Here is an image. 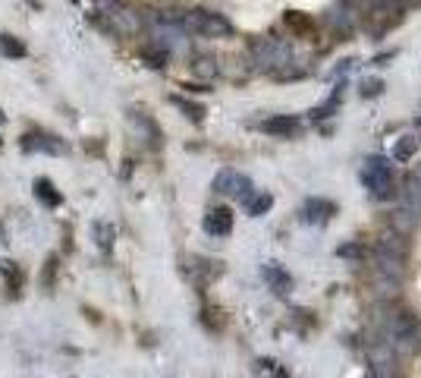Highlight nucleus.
<instances>
[{"instance_id": "8", "label": "nucleus", "mask_w": 421, "mask_h": 378, "mask_svg": "<svg viewBox=\"0 0 421 378\" xmlns=\"http://www.w3.org/2000/svg\"><path fill=\"white\" fill-rule=\"evenodd\" d=\"M403 205L412 218H421V177H409L403 186Z\"/></svg>"}, {"instance_id": "18", "label": "nucleus", "mask_w": 421, "mask_h": 378, "mask_svg": "<svg viewBox=\"0 0 421 378\" xmlns=\"http://www.w3.org/2000/svg\"><path fill=\"white\" fill-rule=\"evenodd\" d=\"M192 73H195L199 79H210V76H217V63H214L210 57H199V60L192 63Z\"/></svg>"}, {"instance_id": "11", "label": "nucleus", "mask_w": 421, "mask_h": 378, "mask_svg": "<svg viewBox=\"0 0 421 378\" xmlns=\"http://www.w3.org/2000/svg\"><path fill=\"white\" fill-rule=\"evenodd\" d=\"M35 195H38V202L47 208H57L60 205V189H54L51 180H35Z\"/></svg>"}, {"instance_id": "19", "label": "nucleus", "mask_w": 421, "mask_h": 378, "mask_svg": "<svg viewBox=\"0 0 421 378\" xmlns=\"http://www.w3.org/2000/svg\"><path fill=\"white\" fill-rule=\"evenodd\" d=\"M380 92H384V83H380V79H365V83H362L365 98H368V94H380Z\"/></svg>"}, {"instance_id": "23", "label": "nucleus", "mask_w": 421, "mask_h": 378, "mask_svg": "<svg viewBox=\"0 0 421 378\" xmlns=\"http://www.w3.org/2000/svg\"><path fill=\"white\" fill-rule=\"evenodd\" d=\"M25 4H29V6H35V10H38V6H42V0H25Z\"/></svg>"}, {"instance_id": "7", "label": "nucleus", "mask_w": 421, "mask_h": 378, "mask_svg": "<svg viewBox=\"0 0 421 378\" xmlns=\"http://www.w3.org/2000/svg\"><path fill=\"white\" fill-rule=\"evenodd\" d=\"M205 231L210 236H227L233 231V212L230 208H210L205 218Z\"/></svg>"}, {"instance_id": "17", "label": "nucleus", "mask_w": 421, "mask_h": 378, "mask_svg": "<svg viewBox=\"0 0 421 378\" xmlns=\"http://www.w3.org/2000/svg\"><path fill=\"white\" fill-rule=\"evenodd\" d=\"M0 274L6 278V284H10L13 290H19L23 287V272H19V265L16 262H0Z\"/></svg>"}, {"instance_id": "5", "label": "nucleus", "mask_w": 421, "mask_h": 378, "mask_svg": "<svg viewBox=\"0 0 421 378\" xmlns=\"http://www.w3.org/2000/svg\"><path fill=\"white\" fill-rule=\"evenodd\" d=\"M23 148L25 152H44V154H63L66 142H60L51 133H25L23 136Z\"/></svg>"}, {"instance_id": "24", "label": "nucleus", "mask_w": 421, "mask_h": 378, "mask_svg": "<svg viewBox=\"0 0 421 378\" xmlns=\"http://www.w3.org/2000/svg\"><path fill=\"white\" fill-rule=\"evenodd\" d=\"M4 120H6V117H4V111H0V123H4Z\"/></svg>"}, {"instance_id": "20", "label": "nucleus", "mask_w": 421, "mask_h": 378, "mask_svg": "<svg viewBox=\"0 0 421 378\" xmlns=\"http://www.w3.org/2000/svg\"><path fill=\"white\" fill-rule=\"evenodd\" d=\"M173 101L182 107V111H189V117H192V120H201V114H205L199 104H189V101H182V98H173Z\"/></svg>"}, {"instance_id": "1", "label": "nucleus", "mask_w": 421, "mask_h": 378, "mask_svg": "<svg viewBox=\"0 0 421 378\" xmlns=\"http://www.w3.org/2000/svg\"><path fill=\"white\" fill-rule=\"evenodd\" d=\"M180 25L192 35H201V38H227L233 35V23H230L223 13H214V10H189L186 16H180Z\"/></svg>"}, {"instance_id": "13", "label": "nucleus", "mask_w": 421, "mask_h": 378, "mask_svg": "<svg viewBox=\"0 0 421 378\" xmlns=\"http://www.w3.org/2000/svg\"><path fill=\"white\" fill-rule=\"evenodd\" d=\"M0 57H10V60H23L25 57V44L19 38L0 32Z\"/></svg>"}, {"instance_id": "9", "label": "nucleus", "mask_w": 421, "mask_h": 378, "mask_svg": "<svg viewBox=\"0 0 421 378\" xmlns=\"http://www.w3.org/2000/svg\"><path fill=\"white\" fill-rule=\"evenodd\" d=\"M296 126H299V120L296 117H270V120H264L261 123V130L264 133H270V136H293L296 133Z\"/></svg>"}, {"instance_id": "2", "label": "nucleus", "mask_w": 421, "mask_h": 378, "mask_svg": "<svg viewBox=\"0 0 421 378\" xmlns=\"http://www.w3.org/2000/svg\"><path fill=\"white\" fill-rule=\"evenodd\" d=\"M365 186L377 195V199H390L393 189V167L387 164L384 158H368L365 161V173H362Z\"/></svg>"}, {"instance_id": "3", "label": "nucleus", "mask_w": 421, "mask_h": 378, "mask_svg": "<svg viewBox=\"0 0 421 378\" xmlns=\"http://www.w3.org/2000/svg\"><path fill=\"white\" fill-rule=\"evenodd\" d=\"M214 193L249 202V199H252V183H249V177H242L239 171H220L214 177Z\"/></svg>"}, {"instance_id": "14", "label": "nucleus", "mask_w": 421, "mask_h": 378, "mask_svg": "<svg viewBox=\"0 0 421 378\" xmlns=\"http://www.w3.org/2000/svg\"><path fill=\"white\" fill-rule=\"evenodd\" d=\"M139 54H142V60H145L148 66H154V70L167 63V47H161V42L154 44V47H142Z\"/></svg>"}, {"instance_id": "26", "label": "nucleus", "mask_w": 421, "mask_h": 378, "mask_svg": "<svg viewBox=\"0 0 421 378\" xmlns=\"http://www.w3.org/2000/svg\"><path fill=\"white\" fill-rule=\"evenodd\" d=\"M0 142H4V139H0Z\"/></svg>"}, {"instance_id": "21", "label": "nucleus", "mask_w": 421, "mask_h": 378, "mask_svg": "<svg viewBox=\"0 0 421 378\" xmlns=\"http://www.w3.org/2000/svg\"><path fill=\"white\" fill-rule=\"evenodd\" d=\"M337 255H343V259H358V255H362V249H358V246H339Z\"/></svg>"}, {"instance_id": "4", "label": "nucleus", "mask_w": 421, "mask_h": 378, "mask_svg": "<svg viewBox=\"0 0 421 378\" xmlns=\"http://www.w3.org/2000/svg\"><path fill=\"white\" fill-rule=\"evenodd\" d=\"M393 337H396V343H399V350H415L418 347V322L412 319L409 312H399L396 315V322H393Z\"/></svg>"}, {"instance_id": "6", "label": "nucleus", "mask_w": 421, "mask_h": 378, "mask_svg": "<svg viewBox=\"0 0 421 378\" xmlns=\"http://www.w3.org/2000/svg\"><path fill=\"white\" fill-rule=\"evenodd\" d=\"M264 281H268V287L274 290L277 296H287L289 290H293V278H289V272H287V268H280V265H274V262L264 265Z\"/></svg>"}, {"instance_id": "22", "label": "nucleus", "mask_w": 421, "mask_h": 378, "mask_svg": "<svg viewBox=\"0 0 421 378\" xmlns=\"http://www.w3.org/2000/svg\"><path fill=\"white\" fill-rule=\"evenodd\" d=\"M54 268H57V259L51 255V259H47V268H44V287H51L54 284Z\"/></svg>"}, {"instance_id": "15", "label": "nucleus", "mask_w": 421, "mask_h": 378, "mask_svg": "<svg viewBox=\"0 0 421 378\" xmlns=\"http://www.w3.org/2000/svg\"><path fill=\"white\" fill-rule=\"evenodd\" d=\"M415 152H418V139L415 136H403L396 142V148H393V158H396V161H409Z\"/></svg>"}, {"instance_id": "16", "label": "nucleus", "mask_w": 421, "mask_h": 378, "mask_svg": "<svg viewBox=\"0 0 421 378\" xmlns=\"http://www.w3.org/2000/svg\"><path fill=\"white\" fill-rule=\"evenodd\" d=\"M249 205V214L252 218H258V214H264V212H270V205H274V195L270 193H261V195H252V199L246 202Z\"/></svg>"}, {"instance_id": "12", "label": "nucleus", "mask_w": 421, "mask_h": 378, "mask_svg": "<svg viewBox=\"0 0 421 378\" xmlns=\"http://www.w3.org/2000/svg\"><path fill=\"white\" fill-rule=\"evenodd\" d=\"M92 236H94V243H98V249H104V252H111L113 249V227L107 224V221H94L92 224Z\"/></svg>"}, {"instance_id": "10", "label": "nucleus", "mask_w": 421, "mask_h": 378, "mask_svg": "<svg viewBox=\"0 0 421 378\" xmlns=\"http://www.w3.org/2000/svg\"><path fill=\"white\" fill-rule=\"evenodd\" d=\"M334 212H337L334 202H327V199H308L305 202V221H327Z\"/></svg>"}, {"instance_id": "25", "label": "nucleus", "mask_w": 421, "mask_h": 378, "mask_svg": "<svg viewBox=\"0 0 421 378\" xmlns=\"http://www.w3.org/2000/svg\"><path fill=\"white\" fill-rule=\"evenodd\" d=\"M418 130H421V117H418Z\"/></svg>"}]
</instances>
